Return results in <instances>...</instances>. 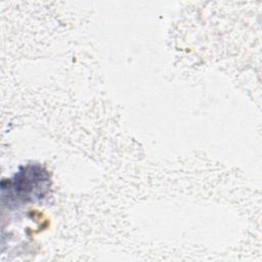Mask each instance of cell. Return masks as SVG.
Masks as SVG:
<instances>
[{"instance_id": "1", "label": "cell", "mask_w": 262, "mask_h": 262, "mask_svg": "<svg viewBox=\"0 0 262 262\" xmlns=\"http://www.w3.org/2000/svg\"><path fill=\"white\" fill-rule=\"evenodd\" d=\"M50 186L48 171L40 164H28L20 167L11 178L2 180V202L8 208L35 204L48 194Z\"/></svg>"}]
</instances>
